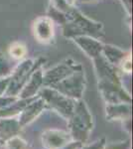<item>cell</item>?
I'll list each match as a JSON object with an SVG mask.
<instances>
[{
	"label": "cell",
	"mask_w": 133,
	"mask_h": 149,
	"mask_svg": "<svg viewBox=\"0 0 133 149\" xmlns=\"http://www.w3.org/2000/svg\"><path fill=\"white\" fill-rule=\"evenodd\" d=\"M34 67L32 60H26L22 64H20L18 66V68L14 73L13 79H12V85L10 88V91L15 88L16 91L19 90L20 86L22 85L25 81L26 77L28 76L29 73L32 71V68Z\"/></svg>",
	"instance_id": "cell-5"
},
{
	"label": "cell",
	"mask_w": 133,
	"mask_h": 149,
	"mask_svg": "<svg viewBox=\"0 0 133 149\" xmlns=\"http://www.w3.org/2000/svg\"><path fill=\"white\" fill-rule=\"evenodd\" d=\"M101 53H103L105 60L111 65H119L128 55L123 50H120L119 48L111 46V45H103Z\"/></svg>",
	"instance_id": "cell-6"
},
{
	"label": "cell",
	"mask_w": 133,
	"mask_h": 149,
	"mask_svg": "<svg viewBox=\"0 0 133 149\" xmlns=\"http://www.w3.org/2000/svg\"><path fill=\"white\" fill-rule=\"evenodd\" d=\"M66 16V22L63 25L64 35L69 38H74L77 36H91L95 39L103 36L102 25L100 23L93 22L84 17L81 12L72 7Z\"/></svg>",
	"instance_id": "cell-1"
},
{
	"label": "cell",
	"mask_w": 133,
	"mask_h": 149,
	"mask_svg": "<svg viewBox=\"0 0 133 149\" xmlns=\"http://www.w3.org/2000/svg\"><path fill=\"white\" fill-rule=\"evenodd\" d=\"M119 65H121V69L123 71L126 72V73H130V71H131V58H130V54H128Z\"/></svg>",
	"instance_id": "cell-9"
},
{
	"label": "cell",
	"mask_w": 133,
	"mask_h": 149,
	"mask_svg": "<svg viewBox=\"0 0 133 149\" xmlns=\"http://www.w3.org/2000/svg\"><path fill=\"white\" fill-rule=\"evenodd\" d=\"M42 80H43L42 73H41V71H37L32 76V79H31L29 85L26 86L25 91L23 93V97H28V95H32V93H35V91H37L38 86L42 83Z\"/></svg>",
	"instance_id": "cell-7"
},
{
	"label": "cell",
	"mask_w": 133,
	"mask_h": 149,
	"mask_svg": "<svg viewBox=\"0 0 133 149\" xmlns=\"http://www.w3.org/2000/svg\"><path fill=\"white\" fill-rule=\"evenodd\" d=\"M66 1L70 4V5H72V4L75 3V1H76V0H66Z\"/></svg>",
	"instance_id": "cell-10"
},
{
	"label": "cell",
	"mask_w": 133,
	"mask_h": 149,
	"mask_svg": "<svg viewBox=\"0 0 133 149\" xmlns=\"http://www.w3.org/2000/svg\"><path fill=\"white\" fill-rule=\"evenodd\" d=\"M81 2H89V1H95V0H79Z\"/></svg>",
	"instance_id": "cell-11"
},
{
	"label": "cell",
	"mask_w": 133,
	"mask_h": 149,
	"mask_svg": "<svg viewBox=\"0 0 133 149\" xmlns=\"http://www.w3.org/2000/svg\"><path fill=\"white\" fill-rule=\"evenodd\" d=\"M35 38L41 43H50L54 38V22L49 16L39 17L33 24Z\"/></svg>",
	"instance_id": "cell-2"
},
{
	"label": "cell",
	"mask_w": 133,
	"mask_h": 149,
	"mask_svg": "<svg viewBox=\"0 0 133 149\" xmlns=\"http://www.w3.org/2000/svg\"><path fill=\"white\" fill-rule=\"evenodd\" d=\"M77 68H81V65H77V63L68 60V61L64 62V63L58 65L53 70L48 72L45 77V81L49 84H55L59 83L64 80L66 77L71 76L75 73Z\"/></svg>",
	"instance_id": "cell-3"
},
{
	"label": "cell",
	"mask_w": 133,
	"mask_h": 149,
	"mask_svg": "<svg viewBox=\"0 0 133 149\" xmlns=\"http://www.w3.org/2000/svg\"><path fill=\"white\" fill-rule=\"evenodd\" d=\"M26 47L23 43H20V42H15L13 43L12 45H10L9 47V55L14 58V59H22V58L26 55Z\"/></svg>",
	"instance_id": "cell-8"
},
{
	"label": "cell",
	"mask_w": 133,
	"mask_h": 149,
	"mask_svg": "<svg viewBox=\"0 0 133 149\" xmlns=\"http://www.w3.org/2000/svg\"><path fill=\"white\" fill-rule=\"evenodd\" d=\"M72 40L88 57L93 59L98 57L102 52L103 45L97 39L91 36H77L72 38Z\"/></svg>",
	"instance_id": "cell-4"
}]
</instances>
